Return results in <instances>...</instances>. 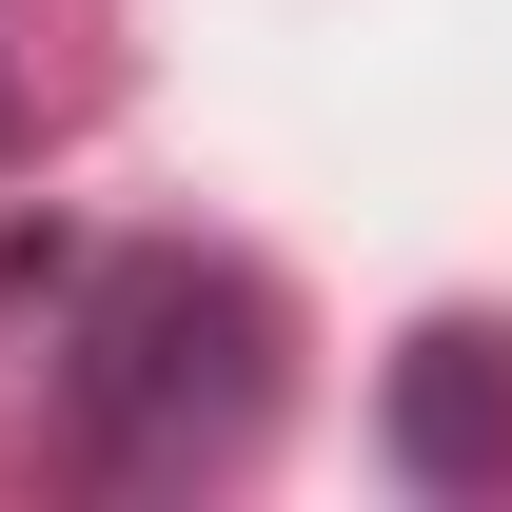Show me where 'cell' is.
<instances>
[{"label":"cell","instance_id":"1","mask_svg":"<svg viewBox=\"0 0 512 512\" xmlns=\"http://www.w3.org/2000/svg\"><path fill=\"white\" fill-rule=\"evenodd\" d=\"M60 414L99 473L138 493H197V473H237L276 434V296H256L237 256H119L99 296H79V355H60Z\"/></svg>","mask_w":512,"mask_h":512},{"label":"cell","instance_id":"3","mask_svg":"<svg viewBox=\"0 0 512 512\" xmlns=\"http://www.w3.org/2000/svg\"><path fill=\"white\" fill-rule=\"evenodd\" d=\"M0 138H20V79H0Z\"/></svg>","mask_w":512,"mask_h":512},{"label":"cell","instance_id":"2","mask_svg":"<svg viewBox=\"0 0 512 512\" xmlns=\"http://www.w3.org/2000/svg\"><path fill=\"white\" fill-rule=\"evenodd\" d=\"M493 394H512V355H493V335H414V375H394V453H414L434 493H453V473H493V453H512V414H493Z\"/></svg>","mask_w":512,"mask_h":512}]
</instances>
